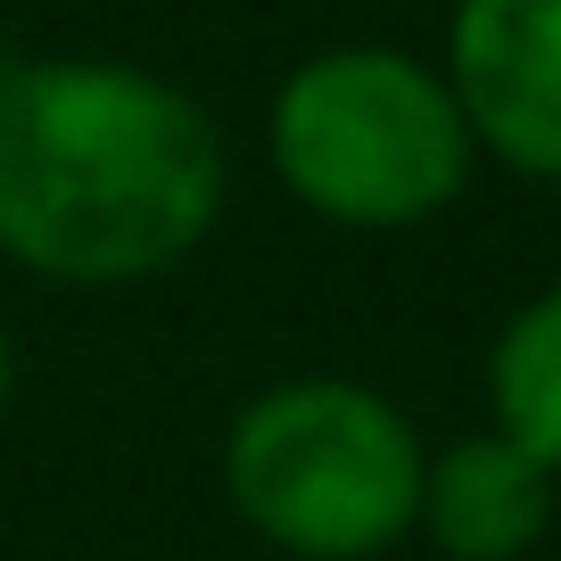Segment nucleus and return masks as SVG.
Listing matches in <instances>:
<instances>
[{
	"mask_svg": "<svg viewBox=\"0 0 561 561\" xmlns=\"http://www.w3.org/2000/svg\"><path fill=\"white\" fill-rule=\"evenodd\" d=\"M224 488L280 553L371 561L421 520V438L355 380H289L231 421Z\"/></svg>",
	"mask_w": 561,
	"mask_h": 561,
	"instance_id": "obj_2",
	"label": "nucleus"
},
{
	"mask_svg": "<svg viewBox=\"0 0 561 561\" xmlns=\"http://www.w3.org/2000/svg\"><path fill=\"white\" fill-rule=\"evenodd\" d=\"M9 380H18V355H9V331H0V404H9Z\"/></svg>",
	"mask_w": 561,
	"mask_h": 561,
	"instance_id": "obj_7",
	"label": "nucleus"
},
{
	"mask_svg": "<svg viewBox=\"0 0 561 561\" xmlns=\"http://www.w3.org/2000/svg\"><path fill=\"white\" fill-rule=\"evenodd\" d=\"M446 91L512 174L561 182V0H462Z\"/></svg>",
	"mask_w": 561,
	"mask_h": 561,
	"instance_id": "obj_4",
	"label": "nucleus"
},
{
	"mask_svg": "<svg viewBox=\"0 0 561 561\" xmlns=\"http://www.w3.org/2000/svg\"><path fill=\"white\" fill-rule=\"evenodd\" d=\"M488 397H495L504 438L528 446L545 471H561V289L528 298L504 322L495 364H488Z\"/></svg>",
	"mask_w": 561,
	"mask_h": 561,
	"instance_id": "obj_6",
	"label": "nucleus"
},
{
	"mask_svg": "<svg viewBox=\"0 0 561 561\" xmlns=\"http://www.w3.org/2000/svg\"><path fill=\"white\" fill-rule=\"evenodd\" d=\"M224 215V140L165 75L100 58L0 67V248L50 280H140Z\"/></svg>",
	"mask_w": 561,
	"mask_h": 561,
	"instance_id": "obj_1",
	"label": "nucleus"
},
{
	"mask_svg": "<svg viewBox=\"0 0 561 561\" xmlns=\"http://www.w3.org/2000/svg\"><path fill=\"white\" fill-rule=\"evenodd\" d=\"M273 174L331 224L397 231L471 182V124L421 58L322 50L273 100Z\"/></svg>",
	"mask_w": 561,
	"mask_h": 561,
	"instance_id": "obj_3",
	"label": "nucleus"
},
{
	"mask_svg": "<svg viewBox=\"0 0 561 561\" xmlns=\"http://www.w3.org/2000/svg\"><path fill=\"white\" fill-rule=\"evenodd\" d=\"M553 520V471L504 430L421 462V528L455 561H520Z\"/></svg>",
	"mask_w": 561,
	"mask_h": 561,
	"instance_id": "obj_5",
	"label": "nucleus"
}]
</instances>
